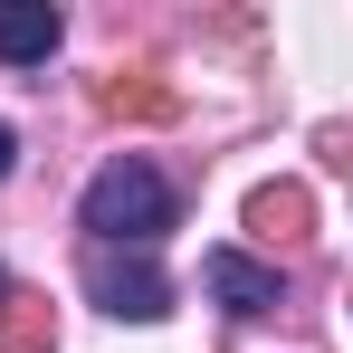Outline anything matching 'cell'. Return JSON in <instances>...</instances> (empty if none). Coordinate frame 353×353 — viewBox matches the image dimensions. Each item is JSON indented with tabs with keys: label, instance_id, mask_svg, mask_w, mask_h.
I'll return each instance as SVG.
<instances>
[{
	"label": "cell",
	"instance_id": "277c9868",
	"mask_svg": "<svg viewBox=\"0 0 353 353\" xmlns=\"http://www.w3.org/2000/svg\"><path fill=\"white\" fill-rule=\"evenodd\" d=\"M67 39V19L48 0H0V67H48Z\"/></svg>",
	"mask_w": 353,
	"mask_h": 353
},
{
	"label": "cell",
	"instance_id": "6da1fadb",
	"mask_svg": "<svg viewBox=\"0 0 353 353\" xmlns=\"http://www.w3.org/2000/svg\"><path fill=\"white\" fill-rule=\"evenodd\" d=\"M77 230H86V248H163V239L181 230V191L163 181V163H143V153H115L105 172L77 191Z\"/></svg>",
	"mask_w": 353,
	"mask_h": 353
},
{
	"label": "cell",
	"instance_id": "7a4b0ae2",
	"mask_svg": "<svg viewBox=\"0 0 353 353\" xmlns=\"http://www.w3.org/2000/svg\"><path fill=\"white\" fill-rule=\"evenodd\" d=\"M86 296H96L115 325H153V315H172V277H163L143 248H86Z\"/></svg>",
	"mask_w": 353,
	"mask_h": 353
},
{
	"label": "cell",
	"instance_id": "ba28073f",
	"mask_svg": "<svg viewBox=\"0 0 353 353\" xmlns=\"http://www.w3.org/2000/svg\"><path fill=\"white\" fill-rule=\"evenodd\" d=\"M10 163H19V134H10V124H0V181H10Z\"/></svg>",
	"mask_w": 353,
	"mask_h": 353
},
{
	"label": "cell",
	"instance_id": "8992f818",
	"mask_svg": "<svg viewBox=\"0 0 353 353\" xmlns=\"http://www.w3.org/2000/svg\"><path fill=\"white\" fill-rule=\"evenodd\" d=\"M96 105H105V115H124V105H134V115H172V96H163V86H124V77L96 86Z\"/></svg>",
	"mask_w": 353,
	"mask_h": 353
},
{
	"label": "cell",
	"instance_id": "3957f363",
	"mask_svg": "<svg viewBox=\"0 0 353 353\" xmlns=\"http://www.w3.org/2000/svg\"><path fill=\"white\" fill-rule=\"evenodd\" d=\"M201 277H210V296H220V315H239V325L287 305V277H277L268 258H248V248H210V258H201Z\"/></svg>",
	"mask_w": 353,
	"mask_h": 353
},
{
	"label": "cell",
	"instance_id": "9c48e42d",
	"mask_svg": "<svg viewBox=\"0 0 353 353\" xmlns=\"http://www.w3.org/2000/svg\"><path fill=\"white\" fill-rule=\"evenodd\" d=\"M10 296H19V287H10V268H0V305H10Z\"/></svg>",
	"mask_w": 353,
	"mask_h": 353
},
{
	"label": "cell",
	"instance_id": "52a82bcc",
	"mask_svg": "<svg viewBox=\"0 0 353 353\" xmlns=\"http://www.w3.org/2000/svg\"><path fill=\"white\" fill-rule=\"evenodd\" d=\"M248 220H258V230H296V220H305V191H258V201H248Z\"/></svg>",
	"mask_w": 353,
	"mask_h": 353
},
{
	"label": "cell",
	"instance_id": "5b68a950",
	"mask_svg": "<svg viewBox=\"0 0 353 353\" xmlns=\"http://www.w3.org/2000/svg\"><path fill=\"white\" fill-rule=\"evenodd\" d=\"M0 353H48V305L39 296H10L0 305Z\"/></svg>",
	"mask_w": 353,
	"mask_h": 353
}]
</instances>
